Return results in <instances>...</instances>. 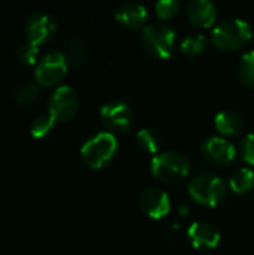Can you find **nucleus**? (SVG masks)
<instances>
[{"label":"nucleus","instance_id":"f257e3e1","mask_svg":"<svg viewBox=\"0 0 254 255\" xmlns=\"http://www.w3.org/2000/svg\"><path fill=\"white\" fill-rule=\"evenodd\" d=\"M253 37L252 25L240 18H229L213 30V42L222 51H237L246 46Z\"/></svg>","mask_w":254,"mask_h":255},{"label":"nucleus","instance_id":"f03ea898","mask_svg":"<svg viewBox=\"0 0 254 255\" xmlns=\"http://www.w3.org/2000/svg\"><path fill=\"white\" fill-rule=\"evenodd\" d=\"M175 30L162 22L148 24L142 30V46L145 52L156 60H165L171 57L175 48Z\"/></svg>","mask_w":254,"mask_h":255},{"label":"nucleus","instance_id":"7ed1b4c3","mask_svg":"<svg viewBox=\"0 0 254 255\" xmlns=\"http://www.w3.org/2000/svg\"><path fill=\"white\" fill-rule=\"evenodd\" d=\"M118 149L117 137L111 131H102L90 137L81 148L84 163L91 169H102L115 155Z\"/></svg>","mask_w":254,"mask_h":255},{"label":"nucleus","instance_id":"20e7f679","mask_svg":"<svg viewBox=\"0 0 254 255\" xmlns=\"http://www.w3.org/2000/svg\"><path fill=\"white\" fill-rule=\"evenodd\" d=\"M190 197L204 206H217L228 194V184L213 173H199L189 182Z\"/></svg>","mask_w":254,"mask_h":255},{"label":"nucleus","instance_id":"39448f33","mask_svg":"<svg viewBox=\"0 0 254 255\" xmlns=\"http://www.w3.org/2000/svg\"><path fill=\"white\" fill-rule=\"evenodd\" d=\"M151 173L163 182H177L190 173V161L177 151L159 152L151 160Z\"/></svg>","mask_w":254,"mask_h":255},{"label":"nucleus","instance_id":"423d86ee","mask_svg":"<svg viewBox=\"0 0 254 255\" xmlns=\"http://www.w3.org/2000/svg\"><path fill=\"white\" fill-rule=\"evenodd\" d=\"M67 60L63 52L60 51H51L48 52L36 67V81L39 85L51 87L58 84L67 72Z\"/></svg>","mask_w":254,"mask_h":255},{"label":"nucleus","instance_id":"0eeeda50","mask_svg":"<svg viewBox=\"0 0 254 255\" xmlns=\"http://www.w3.org/2000/svg\"><path fill=\"white\" fill-rule=\"evenodd\" d=\"M78 105L79 100L76 91L72 87L61 85L51 96L48 103V111L55 121H67L76 114Z\"/></svg>","mask_w":254,"mask_h":255},{"label":"nucleus","instance_id":"6e6552de","mask_svg":"<svg viewBox=\"0 0 254 255\" xmlns=\"http://www.w3.org/2000/svg\"><path fill=\"white\" fill-rule=\"evenodd\" d=\"M100 118L103 126L111 131H126L133 123V114L126 102H109L102 106Z\"/></svg>","mask_w":254,"mask_h":255},{"label":"nucleus","instance_id":"1a4fd4ad","mask_svg":"<svg viewBox=\"0 0 254 255\" xmlns=\"http://www.w3.org/2000/svg\"><path fill=\"white\" fill-rule=\"evenodd\" d=\"M204 158L213 166H226L234 161L237 155L235 146L222 136H211L202 142L201 146Z\"/></svg>","mask_w":254,"mask_h":255},{"label":"nucleus","instance_id":"9d476101","mask_svg":"<svg viewBox=\"0 0 254 255\" xmlns=\"http://www.w3.org/2000/svg\"><path fill=\"white\" fill-rule=\"evenodd\" d=\"M57 24L51 15L46 12H36L31 16H28L25 22V34L27 42L39 46L40 43H45L51 39V36L55 33Z\"/></svg>","mask_w":254,"mask_h":255},{"label":"nucleus","instance_id":"9b49d317","mask_svg":"<svg viewBox=\"0 0 254 255\" xmlns=\"http://www.w3.org/2000/svg\"><path fill=\"white\" fill-rule=\"evenodd\" d=\"M139 205H141L142 211L150 218H154V220L165 218L171 211L169 196L157 187L145 188L139 196Z\"/></svg>","mask_w":254,"mask_h":255},{"label":"nucleus","instance_id":"f8f14e48","mask_svg":"<svg viewBox=\"0 0 254 255\" xmlns=\"http://www.w3.org/2000/svg\"><path fill=\"white\" fill-rule=\"evenodd\" d=\"M187 236L192 245L199 250H214L220 244V233L204 221L193 223L187 230Z\"/></svg>","mask_w":254,"mask_h":255},{"label":"nucleus","instance_id":"ddd939ff","mask_svg":"<svg viewBox=\"0 0 254 255\" xmlns=\"http://www.w3.org/2000/svg\"><path fill=\"white\" fill-rule=\"evenodd\" d=\"M187 18L195 27L208 28L217 19V7L210 0H195L187 6Z\"/></svg>","mask_w":254,"mask_h":255},{"label":"nucleus","instance_id":"4468645a","mask_svg":"<svg viewBox=\"0 0 254 255\" xmlns=\"http://www.w3.org/2000/svg\"><path fill=\"white\" fill-rule=\"evenodd\" d=\"M148 16L145 6L136 1H127L115 10V19L126 28H139Z\"/></svg>","mask_w":254,"mask_h":255},{"label":"nucleus","instance_id":"2eb2a0df","mask_svg":"<svg viewBox=\"0 0 254 255\" xmlns=\"http://www.w3.org/2000/svg\"><path fill=\"white\" fill-rule=\"evenodd\" d=\"M214 124H216V128L223 136H237L243 130L241 117L235 111H231V109L219 112L214 118Z\"/></svg>","mask_w":254,"mask_h":255},{"label":"nucleus","instance_id":"dca6fc26","mask_svg":"<svg viewBox=\"0 0 254 255\" xmlns=\"http://www.w3.org/2000/svg\"><path fill=\"white\" fill-rule=\"evenodd\" d=\"M229 187L237 194L250 191L254 187V172L249 167L237 169L229 179Z\"/></svg>","mask_w":254,"mask_h":255},{"label":"nucleus","instance_id":"f3484780","mask_svg":"<svg viewBox=\"0 0 254 255\" xmlns=\"http://www.w3.org/2000/svg\"><path fill=\"white\" fill-rule=\"evenodd\" d=\"M64 57L67 60V64L70 67H81L85 63L87 58V48L82 39H70L67 46H66V52Z\"/></svg>","mask_w":254,"mask_h":255},{"label":"nucleus","instance_id":"a211bd4d","mask_svg":"<svg viewBox=\"0 0 254 255\" xmlns=\"http://www.w3.org/2000/svg\"><path fill=\"white\" fill-rule=\"evenodd\" d=\"M180 46H181L184 54L193 57V55H198V54H201L202 51L207 49L208 40H207V37L202 33H192V34H187L181 40Z\"/></svg>","mask_w":254,"mask_h":255},{"label":"nucleus","instance_id":"6ab92c4d","mask_svg":"<svg viewBox=\"0 0 254 255\" xmlns=\"http://www.w3.org/2000/svg\"><path fill=\"white\" fill-rule=\"evenodd\" d=\"M40 85L36 84V82H24L21 85L16 87L15 90V100L21 105H28V103H33L34 100L39 99L40 96Z\"/></svg>","mask_w":254,"mask_h":255},{"label":"nucleus","instance_id":"aec40b11","mask_svg":"<svg viewBox=\"0 0 254 255\" xmlns=\"http://www.w3.org/2000/svg\"><path fill=\"white\" fill-rule=\"evenodd\" d=\"M136 142L141 149H144L148 154H156L160 148V137L159 134L151 128H142L136 134Z\"/></svg>","mask_w":254,"mask_h":255},{"label":"nucleus","instance_id":"412c9836","mask_svg":"<svg viewBox=\"0 0 254 255\" xmlns=\"http://www.w3.org/2000/svg\"><path fill=\"white\" fill-rule=\"evenodd\" d=\"M238 76L243 84L254 88V49L241 57L238 64Z\"/></svg>","mask_w":254,"mask_h":255},{"label":"nucleus","instance_id":"4be33fe9","mask_svg":"<svg viewBox=\"0 0 254 255\" xmlns=\"http://www.w3.org/2000/svg\"><path fill=\"white\" fill-rule=\"evenodd\" d=\"M54 124H55V120H54L49 114H48V115H40V117H37V118L31 123V126H30V133H31V136L36 137V139L45 137V136L52 130Z\"/></svg>","mask_w":254,"mask_h":255},{"label":"nucleus","instance_id":"5701e85b","mask_svg":"<svg viewBox=\"0 0 254 255\" xmlns=\"http://www.w3.org/2000/svg\"><path fill=\"white\" fill-rule=\"evenodd\" d=\"M180 1L177 0H162L156 3V13L160 19H171L178 13Z\"/></svg>","mask_w":254,"mask_h":255},{"label":"nucleus","instance_id":"b1692460","mask_svg":"<svg viewBox=\"0 0 254 255\" xmlns=\"http://www.w3.org/2000/svg\"><path fill=\"white\" fill-rule=\"evenodd\" d=\"M37 55H39L37 46H34L28 42L18 49V60L25 66H33L37 61Z\"/></svg>","mask_w":254,"mask_h":255},{"label":"nucleus","instance_id":"393cba45","mask_svg":"<svg viewBox=\"0 0 254 255\" xmlns=\"http://www.w3.org/2000/svg\"><path fill=\"white\" fill-rule=\"evenodd\" d=\"M240 151L244 161L249 163L250 166H254V133H249L243 137Z\"/></svg>","mask_w":254,"mask_h":255}]
</instances>
